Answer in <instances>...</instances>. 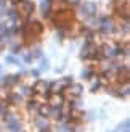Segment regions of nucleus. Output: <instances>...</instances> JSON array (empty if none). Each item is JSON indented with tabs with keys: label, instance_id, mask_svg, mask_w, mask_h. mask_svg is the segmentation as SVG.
Masks as SVG:
<instances>
[{
	"label": "nucleus",
	"instance_id": "9d476101",
	"mask_svg": "<svg viewBox=\"0 0 130 132\" xmlns=\"http://www.w3.org/2000/svg\"><path fill=\"white\" fill-rule=\"evenodd\" d=\"M29 108H31V110H32V108L37 110V108H39V105L35 103V100H31V102H29Z\"/></svg>",
	"mask_w": 130,
	"mask_h": 132
},
{
	"label": "nucleus",
	"instance_id": "20e7f679",
	"mask_svg": "<svg viewBox=\"0 0 130 132\" xmlns=\"http://www.w3.org/2000/svg\"><path fill=\"white\" fill-rule=\"evenodd\" d=\"M8 129H10V132H21V124L18 121H13L8 124Z\"/></svg>",
	"mask_w": 130,
	"mask_h": 132
},
{
	"label": "nucleus",
	"instance_id": "0eeeda50",
	"mask_svg": "<svg viewBox=\"0 0 130 132\" xmlns=\"http://www.w3.org/2000/svg\"><path fill=\"white\" fill-rule=\"evenodd\" d=\"M10 100H13V103H19V102H21L23 100V98H21V95H10Z\"/></svg>",
	"mask_w": 130,
	"mask_h": 132
},
{
	"label": "nucleus",
	"instance_id": "f257e3e1",
	"mask_svg": "<svg viewBox=\"0 0 130 132\" xmlns=\"http://www.w3.org/2000/svg\"><path fill=\"white\" fill-rule=\"evenodd\" d=\"M48 114H51L53 118H56V119H58V118H61L63 110H61L60 105H58V106H51V108H50V111H48Z\"/></svg>",
	"mask_w": 130,
	"mask_h": 132
},
{
	"label": "nucleus",
	"instance_id": "39448f33",
	"mask_svg": "<svg viewBox=\"0 0 130 132\" xmlns=\"http://www.w3.org/2000/svg\"><path fill=\"white\" fill-rule=\"evenodd\" d=\"M35 126H37L39 129H43V127H47V126H48V122L45 121V119H43V116H42V118H39V119L35 121Z\"/></svg>",
	"mask_w": 130,
	"mask_h": 132
},
{
	"label": "nucleus",
	"instance_id": "1a4fd4ad",
	"mask_svg": "<svg viewBox=\"0 0 130 132\" xmlns=\"http://www.w3.org/2000/svg\"><path fill=\"white\" fill-rule=\"evenodd\" d=\"M40 68H42V69H48V68H50L48 61H47V60H42V64H40Z\"/></svg>",
	"mask_w": 130,
	"mask_h": 132
},
{
	"label": "nucleus",
	"instance_id": "423d86ee",
	"mask_svg": "<svg viewBox=\"0 0 130 132\" xmlns=\"http://www.w3.org/2000/svg\"><path fill=\"white\" fill-rule=\"evenodd\" d=\"M37 110H39V113H40V116H43V118L47 116L48 111H50V108H47V106H39Z\"/></svg>",
	"mask_w": 130,
	"mask_h": 132
},
{
	"label": "nucleus",
	"instance_id": "7ed1b4c3",
	"mask_svg": "<svg viewBox=\"0 0 130 132\" xmlns=\"http://www.w3.org/2000/svg\"><path fill=\"white\" fill-rule=\"evenodd\" d=\"M48 82H43V81H37V84L34 85L32 89H37L39 92H45V90H48Z\"/></svg>",
	"mask_w": 130,
	"mask_h": 132
},
{
	"label": "nucleus",
	"instance_id": "6e6552de",
	"mask_svg": "<svg viewBox=\"0 0 130 132\" xmlns=\"http://www.w3.org/2000/svg\"><path fill=\"white\" fill-rule=\"evenodd\" d=\"M90 74H92V71H90V69L82 71V79H90Z\"/></svg>",
	"mask_w": 130,
	"mask_h": 132
},
{
	"label": "nucleus",
	"instance_id": "f03ea898",
	"mask_svg": "<svg viewBox=\"0 0 130 132\" xmlns=\"http://www.w3.org/2000/svg\"><path fill=\"white\" fill-rule=\"evenodd\" d=\"M69 92H71V95H74V97H79V95H82V87L79 84H76V85H72V87H69Z\"/></svg>",
	"mask_w": 130,
	"mask_h": 132
},
{
	"label": "nucleus",
	"instance_id": "9b49d317",
	"mask_svg": "<svg viewBox=\"0 0 130 132\" xmlns=\"http://www.w3.org/2000/svg\"><path fill=\"white\" fill-rule=\"evenodd\" d=\"M6 61H10L11 64H16V60H15L13 56H6Z\"/></svg>",
	"mask_w": 130,
	"mask_h": 132
},
{
	"label": "nucleus",
	"instance_id": "f8f14e48",
	"mask_svg": "<svg viewBox=\"0 0 130 132\" xmlns=\"http://www.w3.org/2000/svg\"><path fill=\"white\" fill-rule=\"evenodd\" d=\"M0 71H2V68H0Z\"/></svg>",
	"mask_w": 130,
	"mask_h": 132
}]
</instances>
